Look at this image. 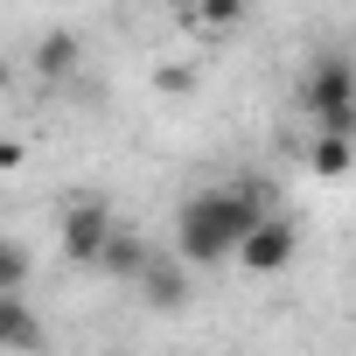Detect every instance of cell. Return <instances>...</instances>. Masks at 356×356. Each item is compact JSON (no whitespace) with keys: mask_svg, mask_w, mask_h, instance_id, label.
<instances>
[{"mask_svg":"<svg viewBox=\"0 0 356 356\" xmlns=\"http://www.w3.org/2000/svg\"><path fill=\"white\" fill-rule=\"evenodd\" d=\"M259 196L252 189H203L182 203V217H175V259L182 266H217L238 252V238L259 224Z\"/></svg>","mask_w":356,"mask_h":356,"instance_id":"obj_1","label":"cell"},{"mask_svg":"<svg viewBox=\"0 0 356 356\" xmlns=\"http://www.w3.org/2000/svg\"><path fill=\"white\" fill-rule=\"evenodd\" d=\"M307 112H314L321 133H356V63L342 49L314 56V70H307Z\"/></svg>","mask_w":356,"mask_h":356,"instance_id":"obj_2","label":"cell"},{"mask_svg":"<svg viewBox=\"0 0 356 356\" xmlns=\"http://www.w3.org/2000/svg\"><path fill=\"white\" fill-rule=\"evenodd\" d=\"M112 231H119V224H112L105 203H91V196L70 203V210H63V259H70V266H98V252H105Z\"/></svg>","mask_w":356,"mask_h":356,"instance_id":"obj_3","label":"cell"},{"mask_svg":"<svg viewBox=\"0 0 356 356\" xmlns=\"http://www.w3.org/2000/svg\"><path fill=\"white\" fill-rule=\"evenodd\" d=\"M293 252H300V238H293V224H280V217H259V224L238 238L245 273H286V266H293Z\"/></svg>","mask_w":356,"mask_h":356,"instance_id":"obj_4","label":"cell"},{"mask_svg":"<svg viewBox=\"0 0 356 356\" xmlns=\"http://www.w3.org/2000/svg\"><path fill=\"white\" fill-rule=\"evenodd\" d=\"M0 349H42V321L22 293H0Z\"/></svg>","mask_w":356,"mask_h":356,"instance_id":"obj_5","label":"cell"},{"mask_svg":"<svg viewBox=\"0 0 356 356\" xmlns=\"http://www.w3.org/2000/svg\"><path fill=\"white\" fill-rule=\"evenodd\" d=\"M133 286H140L154 307H182V300H189V273H182V266H168V259H147Z\"/></svg>","mask_w":356,"mask_h":356,"instance_id":"obj_6","label":"cell"},{"mask_svg":"<svg viewBox=\"0 0 356 356\" xmlns=\"http://www.w3.org/2000/svg\"><path fill=\"white\" fill-rule=\"evenodd\" d=\"M140 266H147V245H140L133 231H112L105 252H98V273H105V280H140Z\"/></svg>","mask_w":356,"mask_h":356,"instance_id":"obj_7","label":"cell"},{"mask_svg":"<svg viewBox=\"0 0 356 356\" xmlns=\"http://www.w3.org/2000/svg\"><path fill=\"white\" fill-rule=\"evenodd\" d=\"M349 161H356L349 133H321V126H314V147H307V168H314V175H349Z\"/></svg>","mask_w":356,"mask_h":356,"instance_id":"obj_8","label":"cell"},{"mask_svg":"<svg viewBox=\"0 0 356 356\" xmlns=\"http://www.w3.org/2000/svg\"><path fill=\"white\" fill-rule=\"evenodd\" d=\"M77 56H84V49H77V35H63V29L35 42V70H42V77H70V70H77Z\"/></svg>","mask_w":356,"mask_h":356,"instance_id":"obj_9","label":"cell"},{"mask_svg":"<svg viewBox=\"0 0 356 356\" xmlns=\"http://www.w3.org/2000/svg\"><path fill=\"white\" fill-rule=\"evenodd\" d=\"M189 15H196V29H238L245 22V0H189Z\"/></svg>","mask_w":356,"mask_h":356,"instance_id":"obj_10","label":"cell"},{"mask_svg":"<svg viewBox=\"0 0 356 356\" xmlns=\"http://www.w3.org/2000/svg\"><path fill=\"white\" fill-rule=\"evenodd\" d=\"M29 273H35V266H29V252H22L15 238H0V293H22V286H29Z\"/></svg>","mask_w":356,"mask_h":356,"instance_id":"obj_11","label":"cell"},{"mask_svg":"<svg viewBox=\"0 0 356 356\" xmlns=\"http://www.w3.org/2000/svg\"><path fill=\"white\" fill-rule=\"evenodd\" d=\"M154 84H161V91H189V84H196V77H189V70H182V63H175V70H161V77H154Z\"/></svg>","mask_w":356,"mask_h":356,"instance_id":"obj_12","label":"cell"},{"mask_svg":"<svg viewBox=\"0 0 356 356\" xmlns=\"http://www.w3.org/2000/svg\"><path fill=\"white\" fill-rule=\"evenodd\" d=\"M8 168H22V147H15V140H0V175H8Z\"/></svg>","mask_w":356,"mask_h":356,"instance_id":"obj_13","label":"cell"},{"mask_svg":"<svg viewBox=\"0 0 356 356\" xmlns=\"http://www.w3.org/2000/svg\"><path fill=\"white\" fill-rule=\"evenodd\" d=\"M0 91H8V63H0Z\"/></svg>","mask_w":356,"mask_h":356,"instance_id":"obj_14","label":"cell"}]
</instances>
